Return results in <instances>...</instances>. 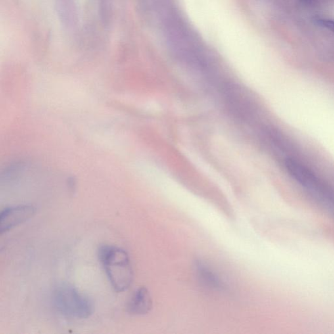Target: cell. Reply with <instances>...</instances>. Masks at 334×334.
I'll return each instance as SVG.
<instances>
[{"mask_svg": "<svg viewBox=\"0 0 334 334\" xmlns=\"http://www.w3.org/2000/svg\"><path fill=\"white\" fill-rule=\"evenodd\" d=\"M318 24L328 28V30H332L334 32V20L330 19H318L316 20Z\"/></svg>", "mask_w": 334, "mask_h": 334, "instance_id": "52a82bcc", "label": "cell"}, {"mask_svg": "<svg viewBox=\"0 0 334 334\" xmlns=\"http://www.w3.org/2000/svg\"><path fill=\"white\" fill-rule=\"evenodd\" d=\"M99 257L114 291L122 293L128 290L133 279L128 253L119 247L105 245L100 248Z\"/></svg>", "mask_w": 334, "mask_h": 334, "instance_id": "6da1fadb", "label": "cell"}, {"mask_svg": "<svg viewBox=\"0 0 334 334\" xmlns=\"http://www.w3.org/2000/svg\"><path fill=\"white\" fill-rule=\"evenodd\" d=\"M152 299L147 288L140 287L133 293L129 302L128 310L134 315H144L152 308Z\"/></svg>", "mask_w": 334, "mask_h": 334, "instance_id": "5b68a950", "label": "cell"}, {"mask_svg": "<svg viewBox=\"0 0 334 334\" xmlns=\"http://www.w3.org/2000/svg\"><path fill=\"white\" fill-rule=\"evenodd\" d=\"M300 1L303 3H310L312 2L313 0H300Z\"/></svg>", "mask_w": 334, "mask_h": 334, "instance_id": "ba28073f", "label": "cell"}, {"mask_svg": "<svg viewBox=\"0 0 334 334\" xmlns=\"http://www.w3.org/2000/svg\"><path fill=\"white\" fill-rule=\"evenodd\" d=\"M35 213L36 208L32 205H20L5 209L0 216L1 234L30 220Z\"/></svg>", "mask_w": 334, "mask_h": 334, "instance_id": "277c9868", "label": "cell"}, {"mask_svg": "<svg viewBox=\"0 0 334 334\" xmlns=\"http://www.w3.org/2000/svg\"><path fill=\"white\" fill-rule=\"evenodd\" d=\"M198 272L199 277L202 279L205 283L212 286L213 287H220L221 283L218 276L215 275L206 266L202 263H199L197 265Z\"/></svg>", "mask_w": 334, "mask_h": 334, "instance_id": "8992f818", "label": "cell"}, {"mask_svg": "<svg viewBox=\"0 0 334 334\" xmlns=\"http://www.w3.org/2000/svg\"><path fill=\"white\" fill-rule=\"evenodd\" d=\"M285 165L290 175L309 191L323 198L332 197L330 189L308 167L293 159H288Z\"/></svg>", "mask_w": 334, "mask_h": 334, "instance_id": "3957f363", "label": "cell"}, {"mask_svg": "<svg viewBox=\"0 0 334 334\" xmlns=\"http://www.w3.org/2000/svg\"><path fill=\"white\" fill-rule=\"evenodd\" d=\"M53 299L58 312L69 317L84 319L90 317L93 313L92 301L72 286L63 285L57 287Z\"/></svg>", "mask_w": 334, "mask_h": 334, "instance_id": "7a4b0ae2", "label": "cell"}]
</instances>
